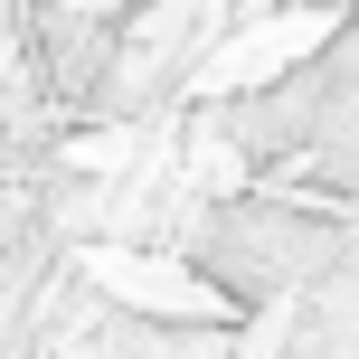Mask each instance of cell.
Wrapping results in <instances>:
<instances>
[{"instance_id":"1","label":"cell","mask_w":359,"mask_h":359,"mask_svg":"<svg viewBox=\"0 0 359 359\" xmlns=\"http://www.w3.org/2000/svg\"><path fill=\"white\" fill-rule=\"evenodd\" d=\"M95 274H104V284L114 293H133V303H198V284H189V274H170V265H123V255H95Z\"/></svg>"}]
</instances>
